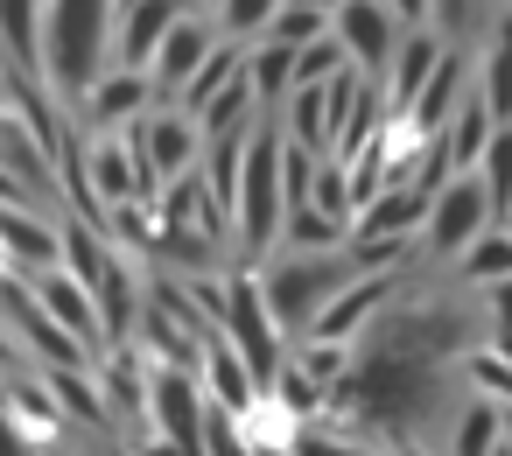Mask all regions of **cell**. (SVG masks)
Masks as SVG:
<instances>
[{
  "label": "cell",
  "mask_w": 512,
  "mask_h": 456,
  "mask_svg": "<svg viewBox=\"0 0 512 456\" xmlns=\"http://www.w3.org/2000/svg\"><path fill=\"white\" fill-rule=\"evenodd\" d=\"M0 316H8V330L29 344V358L43 365V372H71V365H99L71 330H57L50 316H43V302L29 295V281H0Z\"/></svg>",
  "instance_id": "cell-10"
},
{
  "label": "cell",
  "mask_w": 512,
  "mask_h": 456,
  "mask_svg": "<svg viewBox=\"0 0 512 456\" xmlns=\"http://www.w3.org/2000/svg\"><path fill=\"white\" fill-rule=\"evenodd\" d=\"M120 8H127V0H120Z\"/></svg>",
  "instance_id": "cell-39"
},
{
  "label": "cell",
  "mask_w": 512,
  "mask_h": 456,
  "mask_svg": "<svg viewBox=\"0 0 512 456\" xmlns=\"http://www.w3.org/2000/svg\"><path fill=\"white\" fill-rule=\"evenodd\" d=\"M197 386H204V407H211V414H225V421H246V414H253V400H260L253 372L239 365V351H232L225 337H211V351H204V372H197Z\"/></svg>",
  "instance_id": "cell-16"
},
{
  "label": "cell",
  "mask_w": 512,
  "mask_h": 456,
  "mask_svg": "<svg viewBox=\"0 0 512 456\" xmlns=\"http://www.w3.org/2000/svg\"><path fill=\"white\" fill-rule=\"evenodd\" d=\"M505 225H512V218H505Z\"/></svg>",
  "instance_id": "cell-40"
},
{
  "label": "cell",
  "mask_w": 512,
  "mask_h": 456,
  "mask_svg": "<svg viewBox=\"0 0 512 456\" xmlns=\"http://www.w3.org/2000/svg\"><path fill=\"white\" fill-rule=\"evenodd\" d=\"M295 456H379V442H365V435H351V428L309 421V428L295 435Z\"/></svg>",
  "instance_id": "cell-30"
},
{
  "label": "cell",
  "mask_w": 512,
  "mask_h": 456,
  "mask_svg": "<svg viewBox=\"0 0 512 456\" xmlns=\"http://www.w3.org/2000/svg\"><path fill=\"white\" fill-rule=\"evenodd\" d=\"M400 456H421V449H400Z\"/></svg>",
  "instance_id": "cell-38"
},
{
  "label": "cell",
  "mask_w": 512,
  "mask_h": 456,
  "mask_svg": "<svg viewBox=\"0 0 512 456\" xmlns=\"http://www.w3.org/2000/svg\"><path fill=\"white\" fill-rule=\"evenodd\" d=\"M204 386L197 372H176V365H148V435L176 442V449H197L204 456Z\"/></svg>",
  "instance_id": "cell-9"
},
{
  "label": "cell",
  "mask_w": 512,
  "mask_h": 456,
  "mask_svg": "<svg viewBox=\"0 0 512 456\" xmlns=\"http://www.w3.org/2000/svg\"><path fill=\"white\" fill-rule=\"evenodd\" d=\"M491 134H498V120H491V106L477 99V85H470V99L449 113V127L435 134L442 141V155H449V176H477V162H484V148H491Z\"/></svg>",
  "instance_id": "cell-20"
},
{
  "label": "cell",
  "mask_w": 512,
  "mask_h": 456,
  "mask_svg": "<svg viewBox=\"0 0 512 456\" xmlns=\"http://www.w3.org/2000/svg\"><path fill=\"white\" fill-rule=\"evenodd\" d=\"M155 106H162L155 78H141V71H120V64H113V71L78 99V120H85L92 134H127V127H141Z\"/></svg>",
  "instance_id": "cell-11"
},
{
  "label": "cell",
  "mask_w": 512,
  "mask_h": 456,
  "mask_svg": "<svg viewBox=\"0 0 512 456\" xmlns=\"http://www.w3.org/2000/svg\"><path fill=\"white\" fill-rule=\"evenodd\" d=\"M484 309H491V323H498V344H512V281H498V288L484 295Z\"/></svg>",
  "instance_id": "cell-32"
},
{
  "label": "cell",
  "mask_w": 512,
  "mask_h": 456,
  "mask_svg": "<svg viewBox=\"0 0 512 456\" xmlns=\"http://www.w3.org/2000/svg\"><path fill=\"white\" fill-rule=\"evenodd\" d=\"M386 15H393L400 29H421V22H435V8H428V0H386Z\"/></svg>",
  "instance_id": "cell-33"
},
{
  "label": "cell",
  "mask_w": 512,
  "mask_h": 456,
  "mask_svg": "<svg viewBox=\"0 0 512 456\" xmlns=\"http://www.w3.org/2000/svg\"><path fill=\"white\" fill-rule=\"evenodd\" d=\"M477 99L491 106L498 127H512V15L491 22V43L477 57Z\"/></svg>",
  "instance_id": "cell-21"
},
{
  "label": "cell",
  "mask_w": 512,
  "mask_h": 456,
  "mask_svg": "<svg viewBox=\"0 0 512 456\" xmlns=\"http://www.w3.org/2000/svg\"><path fill=\"white\" fill-rule=\"evenodd\" d=\"M8 393H15V379H8V372H0V414H8Z\"/></svg>",
  "instance_id": "cell-36"
},
{
  "label": "cell",
  "mask_w": 512,
  "mask_h": 456,
  "mask_svg": "<svg viewBox=\"0 0 512 456\" xmlns=\"http://www.w3.org/2000/svg\"><path fill=\"white\" fill-rule=\"evenodd\" d=\"M477 183L491 190V211L512 218V127L491 134V148H484V162H477Z\"/></svg>",
  "instance_id": "cell-29"
},
{
  "label": "cell",
  "mask_w": 512,
  "mask_h": 456,
  "mask_svg": "<svg viewBox=\"0 0 512 456\" xmlns=\"http://www.w3.org/2000/svg\"><path fill=\"white\" fill-rule=\"evenodd\" d=\"M43 386H50V400H57L71 421H85V428H106V421H113V407H106V393H99V372H92V365L43 372Z\"/></svg>",
  "instance_id": "cell-23"
},
{
  "label": "cell",
  "mask_w": 512,
  "mask_h": 456,
  "mask_svg": "<svg viewBox=\"0 0 512 456\" xmlns=\"http://www.w3.org/2000/svg\"><path fill=\"white\" fill-rule=\"evenodd\" d=\"M449 50H442V36L435 29H414V36H400V50H393V71H386V106H393V120L421 99V85L435 78V64H442Z\"/></svg>",
  "instance_id": "cell-18"
},
{
  "label": "cell",
  "mask_w": 512,
  "mask_h": 456,
  "mask_svg": "<svg viewBox=\"0 0 512 456\" xmlns=\"http://www.w3.org/2000/svg\"><path fill=\"white\" fill-rule=\"evenodd\" d=\"M99 456H141V449H127V442H106V449H99Z\"/></svg>",
  "instance_id": "cell-35"
},
{
  "label": "cell",
  "mask_w": 512,
  "mask_h": 456,
  "mask_svg": "<svg viewBox=\"0 0 512 456\" xmlns=\"http://www.w3.org/2000/svg\"><path fill=\"white\" fill-rule=\"evenodd\" d=\"M491 456H512V435H505V442H498V449H491Z\"/></svg>",
  "instance_id": "cell-37"
},
{
  "label": "cell",
  "mask_w": 512,
  "mask_h": 456,
  "mask_svg": "<svg viewBox=\"0 0 512 456\" xmlns=\"http://www.w3.org/2000/svg\"><path fill=\"white\" fill-rule=\"evenodd\" d=\"M365 267L351 260V246L344 253H281V260H267L260 267V295H267V316H274V330L281 337H309L316 330V316L344 295V281H358Z\"/></svg>",
  "instance_id": "cell-3"
},
{
  "label": "cell",
  "mask_w": 512,
  "mask_h": 456,
  "mask_svg": "<svg viewBox=\"0 0 512 456\" xmlns=\"http://www.w3.org/2000/svg\"><path fill=\"white\" fill-rule=\"evenodd\" d=\"M344 246H351V225L316 211V204H295L281 225V253H344Z\"/></svg>",
  "instance_id": "cell-24"
},
{
  "label": "cell",
  "mask_w": 512,
  "mask_h": 456,
  "mask_svg": "<svg viewBox=\"0 0 512 456\" xmlns=\"http://www.w3.org/2000/svg\"><path fill=\"white\" fill-rule=\"evenodd\" d=\"M512 435V407H498V400H463L456 407V435H449V456H491L498 442Z\"/></svg>",
  "instance_id": "cell-22"
},
{
  "label": "cell",
  "mask_w": 512,
  "mask_h": 456,
  "mask_svg": "<svg viewBox=\"0 0 512 456\" xmlns=\"http://www.w3.org/2000/svg\"><path fill=\"white\" fill-rule=\"evenodd\" d=\"M225 36H218V22L211 15H183L176 22V36L155 50V64H148V78H155V92H169V99H183V85L211 64V50H218Z\"/></svg>",
  "instance_id": "cell-15"
},
{
  "label": "cell",
  "mask_w": 512,
  "mask_h": 456,
  "mask_svg": "<svg viewBox=\"0 0 512 456\" xmlns=\"http://www.w3.org/2000/svg\"><path fill=\"white\" fill-rule=\"evenodd\" d=\"M491 190L477 183V176H449L435 197H428V218H421V246L428 253H442V260H456L470 239H484L491 232Z\"/></svg>",
  "instance_id": "cell-7"
},
{
  "label": "cell",
  "mask_w": 512,
  "mask_h": 456,
  "mask_svg": "<svg viewBox=\"0 0 512 456\" xmlns=\"http://www.w3.org/2000/svg\"><path fill=\"white\" fill-rule=\"evenodd\" d=\"M246 85H253L260 106L295 99V50H288V43H253V50H246Z\"/></svg>",
  "instance_id": "cell-26"
},
{
  "label": "cell",
  "mask_w": 512,
  "mask_h": 456,
  "mask_svg": "<svg viewBox=\"0 0 512 456\" xmlns=\"http://www.w3.org/2000/svg\"><path fill=\"white\" fill-rule=\"evenodd\" d=\"M183 15H190L183 0H127V8H120V29H113V64L148 78L155 50L176 36V22H183Z\"/></svg>",
  "instance_id": "cell-14"
},
{
  "label": "cell",
  "mask_w": 512,
  "mask_h": 456,
  "mask_svg": "<svg viewBox=\"0 0 512 456\" xmlns=\"http://www.w3.org/2000/svg\"><path fill=\"white\" fill-rule=\"evenodd\" d=\"M218 337L239 351V365L253 372V386H260V393H274V379H281V365H288V337L274 330V316H267V295H260V274H253V267L225 281V330H218Z\"/></svg>",
  "instance_id": "cell-5"
},
{
  "label": "cell",
  "mask_w": 512,
  "mask_h": 456,
  "mask_svg": "<svg viewBox=\"0 0 512 456\" xmlns=\"http://www.w3.org/2000/svg\"><path fill=\"white\" fill-rule=\"evenodd\" d=\"M428 8H435V22L456 36V29H477V22L491 15V0H428Z\"/></svg>",
  "instance_id": "cell-31"
},
{
  "label": "cell",
  "mask_w": 512,
  "mask_h": 456,
  "mask_svg": "<svg viewBox=\"0 0 512 456\" xmlns=\"http://www.w3.org/2000/svg\"><path fill=\"white\" fill-rule=\"evenodd\" d=\"M330 36H337L344 64H351L365 85H386L393 50H400V22L386 15V0H344V8L330 15Z\"/></svg>",
  "instance_id": "cell-8"
},
{
  "label": "cell",
  "mask_w": 512,
  "mask_h": 456,
  "mask_svg": "<svg viewBox=\"0 0 512 456\" xmlns=\"http://www.w3.org/2000/svg\"><path fill=\"white\" fill-rule=\"evenodd\" d=\"M274 15H281V0H218V36L225 43H267Z\"/></svg>",
  "instance_id": "cell-27"
},
{
  "label": "cell",
  "mask_w": 512,
  "mask_h": 456,
  "mask_svg": "<svg viewBox=\"0 0 512 456\" xmlns=\"http://www.w3.org/2000/svg\"><path fill=\"white\" fill-rule=\"evenodd\" d=\"M0 176H15L29 197H50V176H57V162L43 155V141L22 127L15 106H0Z\"/></svg>",
  "instance_id": "cell-19"
},
{
  "label": "cell",
  "mask_w": 512,
  "mask_h": 456,
  "mask_svg": "<svg viewBox=\"0 0 512 456\" xmlns=\"http://www.w3.org/2000/svg\"><path fill=\"white\" fill-rule=\"evenodd\" d=\"M281 162H288L281 127H253V141H246V169H239V197H232V246H239L246 260H260L267 246H281V225H288Z\"/></svg>",
  "instance_id": "cell-4"
},
{
  "label": "cell",
  "mask_w": 512,
  "mask_h": 456,
  "mask_svg": "<svg viewBox=\"0 0 512 456\" xmlns=\"http://www.w3.org/2000/svg\"><path fill=\"white\" fill-rule=\"evenodd\" d=\"M393 295H400V281H393V274H358V281H344V295L316 316V330H309V337H316V344H358V337L393 309Z\"/></svg>",
  "instance_id": "cell-13"
},
{
  "label": "cell",
  "mask_w": 512,
  "mask_h": 456,
  "mask_svg": "<svg viewBox=\"0 0 512 456\" xmlns=\"http://www.w3.org/2000/svg\"><path fill=\"white\" fill-rule=\"evenodd\" d=\"M120 0H43V85L85 99L113 71Z\"/></svg>",
  "instance_id": "cell-2"
},
{
  "label": "cell",
  "mask_w": 512,
  "mask_h": 456,
  "mask_svg": "<svg viewBox=\"0 0 512 456\" xmlns=\"http://www.w3.org/2000/svg\"><path fill=\"white\" fill-rule=\"evenodd\" d=\"M127 141H134V162H141V190H148V204H155L169 183L197 176V162H204V127H197L183 106H155L141 127H127Z\"/></svg>",
  "instance_id": "cell-6"
},
{
  "label": "cell",
  "mask_w": 512,
  "mask_h": 456,
  "mask_svg": "<svg viewBox=\"0 0 512 456\" xmlns=\"http://www.w3.org/2000/svg\"><path fill=\"white\" fill-rule=\"evenodd\" d=\"M29 295L43 302V316L57 323V330H71L92 358H106V323H99V302H92V288L71 274V267H50V274H36L29 281Z\"/></svg>",
  "instance_id": "cell-12"
},
{
  "label": "cell",
  "mask_w": 512,
  "mask_h": 456,
  "mask_svg": "<svg viewBox=\"0 0 512 456\" xmlns=\"http://www.w3.org/2000/svg\"><path fill=\"white\" fill-rule=\"evenodd\" d=\"M323 36H330V15L309 8V0H281V15H274V29H267V43H288V50H309V43H323Z\"/></svg>",
  "instance_id": "cell-28"
},
{
  "label": "cell",
  "mask_w": 512,
  "mask_h": 456,
  "mask_svg": "<svg viewBox=\"0 0 512 456\" xmlns=\"http://www.w3.org/2000/svg\"><path fill=\"white\" fill-rule=\"evenodd\" d=\"M0 64L8 78H43V0H0Z\"/></svg>",
  "instance_id": "cell-17"
},
{
  "label": "cell",
  "mask_w": 512,
  "mask_h": 456,
  "mask_svg": "<svg viewBox=\"0 0 512 456\" xmlns=\"http://www.w3.org/2000/svg\"><path fill=\"white\" fill-rule=\"evenodd\" d=\"M456 274H463L470 288H498V281H512V225H491L484 239H470V246L456 253Z\"/></svg>",
  "instance_id": "cell-25"
},
{
  "label": "cell",
  "mask_w": 512,
  "mask_h": 456,
  "mask_svg": "<svg viewBox=\"0 0 512 456\" xmlns=\"http://www.w3.org/2000/svg\"><path fill=\"white\" fill-rule=\"evenodd\" d=\"M141 456H197V449H176V442H162V435H141Z\"/></svg>",
  "instance_id": "cell-34"
},
{
  "label": "cell",
  "mask_w": 512,
  "mask_h": 456,
  "mask_svg": "<svg viewBox=\"0 0 512 456\" xmlns=\"http://www.w3.org/2000/svg\"><path fill=\"white\" fill-rule=\"evenodd\" d=\"M470 351V323L442 302H393L358 344H351V372L344 386L330 393V421L365 435V442H400L414 449L435 421V400H442V372L449 358L463 365Z\"/></svg>",
  "instance_id": "cell-1"
}]
</instances>
